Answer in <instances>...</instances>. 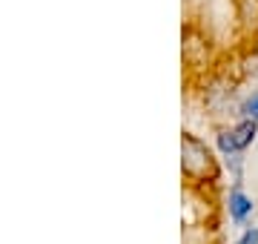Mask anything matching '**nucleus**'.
Returning a JSON list of instances; mask_svg holds the SVG:
<instances>
[{
	"label": "nucleus",
	"instance_id": "f257e3e1",
	"mask_svg": "<svg viewBox=\"0 0 258 244\" xmlns=\"http://www.w3.org/2000/svg\"><path fill=\"white\" fill-rule=\"evenodd\" d=\"M181 172L192 187L201 190L218 187V181H221V164L215 158L212 147H207L192 132L181 135Z\"/></svg>",
	"mask_w": 258,
	"mask_h": 244
},
{
	"label": "nucleus",
	"instance_id": "f03ea898",
	"mask_svg": "<svg viewBox=\"0 0 258 244\" xmlns=\"http://www.w3.org/2000/svg\"><path fill=\"white\" fill-rule=\"evenodd\" d=\"M252 210H255V201L241 190V184H232L230 193H227V216H230V221L244 227L252 216Z\"/></svg>",
	"mask_w": 258,
	"mask_h": 244
},
{
	"label": "nucleus",
	"instance_id": "7ed1b4c3",
	"mask_svg": "<svg viewBox=\"0 0 258 244\" xmlns=\"http://www.w3.org/2000/svg\"><path fill=\"white\" fill-rule=\"evenodd\" d=\"M258 135V121H249V118H241L235 127H232V141H235V150L238 152H247L252 147Z\"/></svg>",
	"mask_w": 258,
	"mask_h": 244
},
{
	"label": "nucleus",
	"instance_id": "20e7f679",
	"mask_svg": "<svg viewBox=\"0 0 258 244\" xmlns=\"http://www.w3.org/2000/svg\"><path fill=\"white\" fill-rule=\"evenodd\" d=\"M215 147H218V152H221V158H230V155H235V141H232V127H224V130H218V135H215Z\"/></svg>",
	"mask_w": 258,
	"mask_h": 244
},
{
	"label": "nucleus",
	"instance_id": "39448f33",
	"mask_svg": "<svg viewBox=\"0 0 258 244\" xmlns=\"http://www.w3.org/2000/svg\"><path fill=\"white\" fill-rule=\"evenodd\" d=\"M238 112L241 118H249V121H258V89L252 95H247L244 101L238 103Z\"/></svg>",
	"mask_w": 258,
	"mask_h": 244
},
{
	"label": "nucleus",
	"instance_id": "423d86ee",
	"mask_svg": "<svg viewBox=\"0 0 258 244\" xmlns=\"http://www.w3.org/2000/svg\"><path fill=\"white\" fill-rule=\"evenodd\" d=\"M232 244H258V227H244V233Z\"/></svg>",
	"mask_w": 258,
	"mask_h": 244
}]
</instances>
